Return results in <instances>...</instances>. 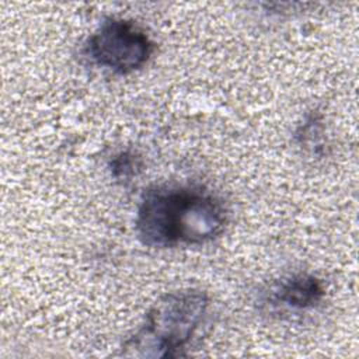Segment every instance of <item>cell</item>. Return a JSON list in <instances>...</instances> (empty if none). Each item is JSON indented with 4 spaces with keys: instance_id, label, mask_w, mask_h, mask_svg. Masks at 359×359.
<instances>
[{
    "instance_id": "obj_1",
    "label": "cell",
    "mask_w": 359,
    "mask_h": 359,
    "mask_svg": "<svg viewBox=\"0 0 359 359\" xmlns=\"http://www.w3.org/2000/svg\"><path fill=\"white\" fill-rule=\"evenodd\" d=\"M227 223L223 203L202 187L156 185L136 209L135 230L151 248L205 244L219 237Z\"/></svg>"
},
{
    "instance_id": "obj_2",
    "label": "cell",
    "mask_w": 359,
    "mask_h": 359,
    "mask_svg": "<svg viewBox=\"0 0 359 359\" xmlns=\"http://www.w3.org/2000/svg\"><path fill=\"white\" fill-rule=\"evenodd\" d=\"M210 299L205 290L187 287L158 297L140 327L123 342L122 355L174 358L181 355L205 320Z\"/></svg>"
},
{
    "instance_id": "obj_3",
    "label": "cell",
    "mask_w": 359,
    "mask_h": 359,
    "mask_svg": "<svg viewBox=\"0 0 359 359\" xmlns=\"http://www.w3.org/2000/svg\"><path fill=\"white\" fill-rule=\"evenodd\" d=\"M154 52V42L130 20L105 18L88 36L86 55L98 66L128 74L142 69Z\"/></svg>"
},
{
    "instance_id": "obj_4",
    "label": "cell",
    "mask_w": 359,
    "mask_h": 359,
    "mask_svg": "<svg viewBox=\"0 0 359 359\" xmlns=\"http://www.w3.org/2000/svg\"><path fill=\"white\" fill-rule=\"evenodd\" d=\"M324 296L325 287L323 280L306 272H297L282 279L271 292L273 304L300 311L317 307Z\"/></svg>"
},
{
    "instance_id": "obj_5",
    "label": "cell",
    "mask_w": 359,
    "mask_h": 359,
    "mask_svg": "<svg viewBox=\"0 0 359 359\" xmlns=\"http://www.w3.org/2000/svg\"><path fill=\"white\" fill-rule=\"evenodd\" d=\"M142 170V158L132 150H122L115 154L109 163L111 175L121 182H128L135 178Z\"/></svg>"
},
{
    "instance_id": "obj_6",
    "label": "cell",
    "mask_w": 359,
    "mask_h": 359,
    "mask_svg": "<svg viewBox=\"0 0 359 359\" xmlns=\"http://www.w3.org/2000/svg\"><path fill=\"white\" fill-rule=\"evenodd\" d=\"M300 144L306 146V147H313L314 144L318 146L321 136H323V125L321 121L317 115L311 114L306 122L299 128L297 133H296Z\"/></svg>"
}]
</instances>
